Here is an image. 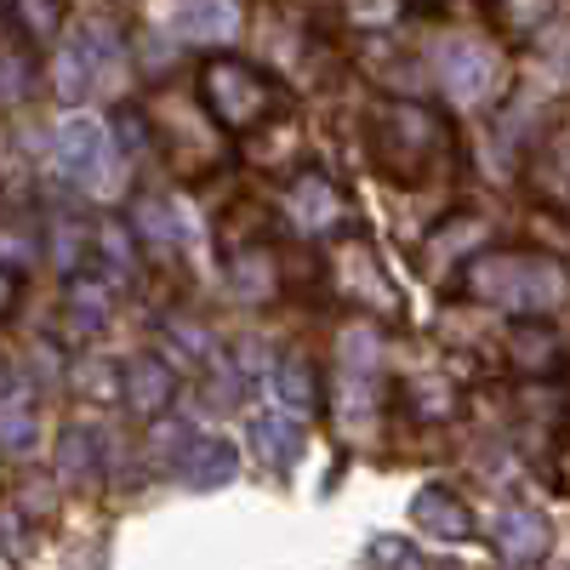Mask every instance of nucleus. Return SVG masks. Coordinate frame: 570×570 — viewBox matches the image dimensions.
<instances>
[{
  "instance_id": "obj_1",
  "label": "nucleus",
  "mask_w": 570,
  "mask_h": 570,
  "mask_svg": "<svg viewBox=\"0 0 570 570\" xmlns=\"http://www.w3.org/2000/svg\"><path fill=\"white\" fill-rule=\"evenodd\" d=\"M52 160L58 171L86 188V195H115L120 188V171H126V155H120V142L104 120H91V115H69L58 120L52 131Z\"/></svg>"
},
{
  "instance_id": "obj_2",
  "label": "nucleus",
  "mask_w": 570,
  "mask_h": 570,
  "mask_svg": "<svg viewBox=\"0 0 570 570\" xmlns=\"http://www.w3.org/2000/svg\"><path fill=\"white\" fill-rule=\"evenodd\" d=\"M58 98L80 104L91 98V91H109L126 80V52H120V35L109 23H86L63 40V52H58Z\"/></svg>"
},
{
  "instance_id": "obj_3",
  "label": "nucleus",
  "mask_w": 570,
  "mask_h": 570,
  "mask_svg": "<svg viewBox=\"0 0 570 570\" xmlns=\"http://www.w3.org/2000/svg\"><path fill=\"white\" fill-rule=\"evenodd\" d=\"M570 292L564 274L531 257H485L473 268V297H485L497 308H548Z\"/></svg>"
},
{
  "instance_id": "obj_4",
  "label": "nucleus",
  "mask_w": 570,
  "mask_h": 570,
  "mask_svg": "<svg viewBox=\"0 0 570 570\" xmlns=\"http://www.w3.org/2000/svg\"><path fill=\"white\" fill-rule=\"evenodd\" d=\"M434 69H440V80H445V91L456 104H485V98H497V86H502V63H497V52L485 40H468V35H451V40H440V52H434Z\"/></svg>"
},
{
  "instance_id": "obj_5",
  "label": "nucleus",
  "mask_w": 570,
  "mask_h": 570,
  "mask_svg": "<svg viewBox=\"0 0 570 570\" xmlns=\"http://www.w3.org/2000/svg\"><path fill=\"white\" fill-rule=\"evenodd\" d=\"M171 468L188 491H223L240 473V451L212 434H183V445H171Z\"/></svg>"
},
{
  "instance_id": "obj_6",
  "label": "nucleus",
  "mask_w": 570,
  "mask_h": 570,
  "mask_svg": "<svg viewBox=\"0 0 570 570\" xmlns=\"http://www.w3.org/2000/svg\"><path fill=\"white\" fill-rule=\"evenodd\" d=\"M491 548H497L508 564H537V559H548V548H553V525H548L537 508L508 502V508H497V519H491Z\"/></svg>"
},
{
  "instance_id": "obj_7",
  "label": "nucleus",
  "mask_w": 570,
  "mask_h": 570,
  "mask_svg": "<svg viewBox=\"0 0 570 570\" xmlns=\"http://www.w3.org/2000/svg\"><path fill=\"white\" fill-rule=\"evenodd\" d=\"M166 29L177 40H195V46H223L240 35V7L234 0H171Z\"/></svg>"
},
{
  "instance_id": "obj_8",
  "label": "nucleus",
  "mask_w": 570,
  "mask_h": 570,
  "mask_svg": "<svg viewBox=\"0 0 570 570\" xmlns=\"http://www.w3.org/2000/svg\"><path fill=\"white\" fill-rule=\"evenodd\" d=\"M411 525H416L422 537H434V542H468V537H473V513H468V502H462L456 491L422 485V491L411 497Z\"/></svg>"
},
{
  "instance_id": "obj_9",
  "label": "nucleus",
  "mask_w": 570,
  "mask_h": 570,
  "mask_svg": "<svg viewBox=\"0 0 570 570\" xmlns=\"http://www.w3.org/2000/svg\"><path fill=\"white\" fill-rule=\"evenodd\" d=\"M246 445L268 468H292L303 456V416H292V411H257L246 422Z\"/></svg>"
},
{
  "instance_id": "obj_10",
  "label": "nucleus",
  "mask_w": 570,
  "mask_h": 570,
  "mask_svg": "<svg viewBox=\"0 0 570 570\" xmlns=\"http://www.w3.org/2000/svg\"><path fill=\"white\" fill-rule=\"evenodd\" d=\"M206 98H212V109H217L223 120H252V115L268 104V91H263V80L246 75V69H212V75H206Z\"/></svg>"
},
{
  "instance_id": "obj_11",
  "label": "nucleus",
  "mask_w": 570,
  "mask_h": 570,
  "mask_svg": "<svg viewBox=\"0 0 570 570\" xmlns=\"http://www.w3.org/2000/svg\"><path fill=\"white\" fill-rule=\"evenodd\" d=\"M120 389H126V405L142 411V416H155L166 400H171V371L149 354H137L126 371H120Z\"/></svg>"
},
{
  "instance_id": "obj_12",
  "label": "nucleus",
  "mask_w": 570,
  "mask_h": 570,
  "mask_svg": "<svg viewBox=\"0 0 570 570\" xmlns=\"http://www.w3.org/2000/svg\"><path fill=\"white\" fill-rule=\"evenodd\" d=\"M35 445H40V416H35V400H29V389H12L7 400H0V451L29 456Z\"/></svg>"
},
{
  "instance_id": "obj_13",
  "label": "nucleus",
  "mask_w": 570,
  "mask_h": 570,
  "mask_svg": "<svg viewBox=\"0 0 570 570\" xmlns=\"http://www.w3.org/2000/svg\"><path fill=\"white\" fill-rule=\"evenodd\" d=\"M268 389H274L279 411H292V416H303V411L314 405V376H308L297 360H274V365H268Z\"/></svg>"
},
{
  "instance_id": "obj_14",
  "label": "nucleus",
  "mask_w": 570,
  "mask_h": 570,
  "mask_svg": "<svg viewBox=\"0 0 570 570\" xmlns=\"http://www.w3.org/2000/svg\"><path fill=\"white\" fill-rule=\"evenodd\" d=\"M98 456H104V445H98V428H63V440H58V462H63V473H75V480H91L98 473Z\"/></svg>"
},
{
  "instance_id": "obj_15",
  "label": "nucleus",
  "mask_w": 570,
  "mask_h": 570,
  "mask_svg": "<svg viewBox=\"0 0 570 570\" xmlns=\"http://www.w3.org/2000/svg\"><path fill=\"white\" fill-rule=\"evenodd\" d=\"M292 217L303 228H331V223H337V195H331V183H320V177L297 183L292 188Z\"/></svg>"
},
{
  "instance_id": "obj_16",
  "label": "nucleus",
  "mask_w": 570,
  "mask_h": 570,
  "mask_svg": "<svg viewBox=\"0 0 570 570\" xmlns=\"http://www.w3.org/2000/svg\"><path fill=\"white\" fill-rule=\"evenodd\" d=\"M91 252L104 257V268H109L115 279H126L131 263H137V246H131V234H126L120 223H98V228H91Z\"/></svg>"
},
{
  "instance_id": "obj_17",
  "label": "nucleus",
  "mask_w": 570,
  "mask_h": 570,
  "mask_svg": "<svg viewBox=\"0 0 570 570\" xmlns=\"http://www.w3.org/2000/svg\"><path fill=\"white\" fill-rule=\"evenodd\" d=\"M104 320H109V292L91 285V279H75L69 285V325L75 331H98Z\"/></svg>"
},
{
  "instance_id": "obj_18",
  "label": "nucleus",
  "mask_w": 570,
  "mask_h": 570,
  "mask_svg": "<svg viewBox=\"0 0 570 570\" xmlns=\"http://www.w3.org/2000/svg\"><path fill=\"white\" fill-rule=\"evenodd\" d=\"M12 23L29 35V40H52L58 35V0H7Z\"/></svg>"
},
{
  "instance_id": "obj_19",
  "label": "nucleus",
  "mask_w": 570,
  "mask_h": 570,
  "mask_svg": "<svg viewBox=\"0 0 570 570\" xmlns=\"http://www.w3.org/2000/svg\"><path fill=\"white\" fill-rule=\"evenodd\" d=\"M137 228H142V234H149V240H155V246H171V240H177V234H183L166 200H142V206H137Z\"/></svg>"
},
{
  "instance_id": "obj_20",
  "label": "nucleus",
  "mask_w": 570,
  "mask_h": 570,
  "mask_svg": "<svg viewBox=\"0 0 570 570\" xmlns=\"http://www.w3.org/2000/svg\"><path fill=\"white\" fill-rule=\"evenodd\" d=\"M23 91H29V63L23 58H0V109L18 104Z\"/></svg>"
},
{
  "instance_id": "obj_21",
  "label": "nucleus",
  "mask_w": 570,
  "mask_h": 570,
  "mask_svg": "<svg viewBox=\"0 0 570 570\" xmlns=\"http://www.w3.org/2000/svg\"><path fill=\"white\" fill-rule=\"evenodd\" d=\"M18 292H23L18 268H12V263H0V320H7V314L18 308Z\"/></svg>"
}]
</instances>
